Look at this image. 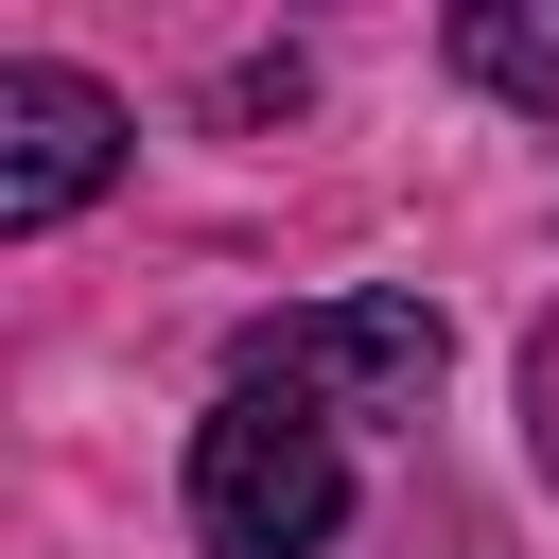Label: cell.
<instances>
[{
  "instance_id": "7a4b0ae2",
  "label": "cell",
  "mask_w": 559,
  "mask_h": 559,
  "mask_svg": "<svg viewBox=\"0 0 559 559\" xmlns=\"http://www.w3.org/2000/svg\"><path fill=\"white\" fill-rule=\"evenodd\" d=\"M437 297H314V314H280L262 332V367L245 384H280V402H314V419H367V402H419L437 384Z\"/></svg>"
},
{
  "instance_id": "3957f363",
  "label": "cell",
  "mask_w": 559,
  "mask_h": 559,
  "mask_svg": "<svg viewBox=\"0 0 559 559\" xmlns=\"http://www.w3.org/2000/svg\"><path fill=\"white\" fill-rule=\"evenodd\" d=\"M105 175H122V105H105L87 70L17 52V70H0V227H70Z\"/></svg>"
},
{
  "instance_id": "6da1fadb",
  "label": "cell",
  "mask_w": 559,
  "mask_h": 559,
  "mask_svg": "<svg viewBox=\"0 0 559 559\" xmlns=\"http://www.w3.org/2000/svg\"><path fill=\"white\" fill-rule=\"evenodd\" d=\"M332 524H349L332 419L280 402V384H227V402L192 419V542H210V559H314Z\"/></svg>"
},
{
  "instance_id": "277c9868",
  "label": "cell",
  "mask_w": 559,
  "mask_h": 559,
  "mask_svg": "<svg viewBox=\"0 0 559 559\" xmlns=\"http://www.w3.org/2000/svg\"><path fill=\"white\" fill-rule=\"evenodd\" d=\"M454 70L489 105H542L559 122V0H454Z\"/></svg>"
}]
</instances>
